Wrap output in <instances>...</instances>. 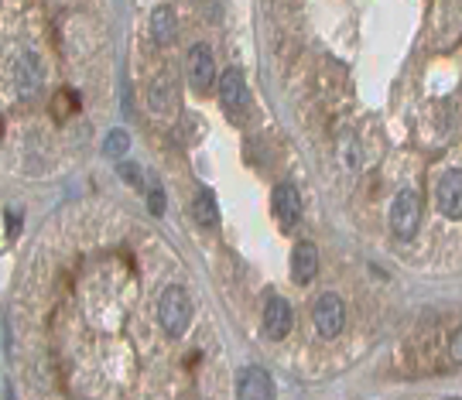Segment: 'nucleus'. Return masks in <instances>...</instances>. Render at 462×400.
<instances>
[{"mask_svg":"<svg viewBox=\"0 0 462 400\" xmlns=\"http://www.w3.org/2000/svg\"><path fill=\"white\" fill-rule=\"evenodd\" d=\"M158 322L168 339H178L192 322V294L182 285H168L158 298Z\"/></svg>","mask_w":462,"mask_h":400,"instance_id":"1","label":"nucleus"},{"mask_svg":"<svg viewBox=\"0 0 462 400\" xmlns=\"http://www.w3.org/2000/svg\"><path fill=\"white\" fill-rule=\"evenodd\" d=\"M339 161H343V168H346V172H360V165H364V151H360L356 137H343V144H339Z\"/></svg>","mask_w":462,"mask_h":400,"instance_id":"14","label":"nucleus"},{"mask_svg":"<svg viewBox=\"0 0 462 400\" xmlns=\"http://www.w3.org/2000/svg\"><path fill=\"white\" fill-rule=\"evenodd\" d=\"M270 206H274V216L285 229H295L302 223V195L291 182H281L278 189L270 191Z\"/></svg>","mask_w":462,"mask_h":400,"instance_id":"8","label":"nucleus"},{"mask_svg":"<svg viewBox=\"0 0 462 400\" xmlns=\"http://www.w3.org/2000/svg\"><path fill=\"white\" fill-rule=\"evenodd\" d=\"M312 322H315V332L322 339H336L343 332V325H346V305H343V298L332 294V291H322L315 298V305H312Z\"/></svg>","mask_w":462,"mask_h":400,"instance_id":"3","label":"nucleus"},{"mask_svg":"<svg viewBox=\"0 0 462 400\" xmlns=\"http://www.w3.org/2000/svg\"><path fill=\"white\" fill-rule=\"evenodd\" d=\"M4 400H14V394H11V383H7V394H4Z\"/></svg>","mask_w":462,"mask_h":400,"instance_id":"20","label":"nucleus"},{"mask_svg":"<svg viewBox=\"0 0 462 400\" xmlns=\"http://www.w3.org/2000/svg\"><path fill=\"white\" fill-rule=\"evenodd\" d=\"M449 400H456V397H449Z\"/></svg>","mask_w":462,"mask_h":400,"instance_id":"21","label":"nucleus"},{"mask_svg":"<svg viewBox=\"0 0 462 400\" xmlns=\"http://www.w3.org/2000/svg\"><path fill=\"white\" fill-rule=\"evenodd\" d=\"M172 103V79L168 76H158L151 86V110L158 114V110H165Z\"/></svg>","mask_w":462,"mask_h":400,"instance_id":"15","label":"nucleus"},{"mask_svg":"<svg viewBox=\"0 0 462 400\" xmlns=\"http://www.w3.org/2000/svg\"><path fill=\"white\" fill-rule=\"evenodd\" d=\"M449 356L456 362H462V325L452 332V339H449Z\"/></svg>","mask_w":462,"mask_h":400,"instance_id":"19","label":"nucleus"},{"mask_svg":"<svg viewBox=\"0 0 462 400\" xmlns=\"http://www.w3.org/2000/svg\"><path fill=\"white\" fill-rule=\"evenodd\" d=\"M127 148H131L127 131H110L107 133V140H103V154H107V157H124Z\"/></svg>","mask_w":462,"mask_h":400,"instance_id":"16","label":"nucleus"},{"mask_svg":"<svg viewBox=\"0 0 462 400\" xmlns=\"http://www.w3.org/2000/svg\"><path fill=\"white\" fill-rule=\"evenodd\" d=\"M439 209L449 216V219H462V172L459 168H449V172L439 178Z\"/></svg>","mask_w":462,"mask_h":400,"instance_id":"10","label":"nucleus"},{"mask_svg":"<svg viewBox=\"0 0 462 400\" xmlns=\"http://www.w3.org/2000/svg\"><path fill=\"white\" fill-rule=\"evenodd\" d=\"M291 319H295V315H291V305L281 294H268V298H264V332H268V339L281 343L291 332Z\"/></svg>","mask_w":462,"mask_h":400,"instance_id":"9","label":"nucleus"},{"mask_svg":"<svg viewBox=\"0 0 462 400\" xmlns=\"http://www.w3.org/2000/svg\"><path fill=\"white\" fill-rule=\"evenodd\" d=\"M148 209H151V216H161V212H165V191L161 189L148 191Z\"/></svg>","mask_w":462,"mask_h":400,"instance_id":"18","label":"nucleus"},{"mask_svg":"<svg viewBox=\"0 0 462 400\" xmlns=\"http://www.w3.org/2000/svg\"><path fill=\"white\" fill-rule=\"evenodd\" d=\"M422 226V199L415 189H401L390 202V229L398 240H411Z\"/></svg>","mask_w":462,"mask_h":400,"instance_id":"2","label":"nucleus"},{"mask_svg":"<svg viewBox=\"0 0 462 400\" xmlns=\"http://www.w3.org/2000/svg\"><path fill=\"white\" fill-rule=\"evenodd\" d=\"M116 172H120V178H124L127 185H134V189H141V185H144V178H141V168H137V165H127V161H124Z\"/></svg>","mask_w":462,"mask_h":400,"instance_id":"17","label":"nucleus"},{"mask_svg":"<svg viewBox=\"0 0 462 400\" xmlns=\"http://www.w3.org/2000/svg\"><path fill=\"white\" fill-rule=\"evenodd\" d=\"M185 72H189V86L195 93H210V86L216 82V55L206 41H199L189 48V58H185Z\"/></svg>","mask_w":462,"mask_h":400,"instance_id":"4","label":"nucleus"},{"mask_svg":"<svg viewBox=\"0 0 462 400\" xmlns=\"http://www.w3.org/2000/svg\"><path fill=\"white\" fill-rule=\"evenodd\" d=\"M315 274H319V250H315V243L302 240L298 247L291 250V277L298 285H312Z\"/></svg>","mask_w":462,"mask_h":400,"instance_id":"11","label":"nucleus"},{"mask_svg":"<svg viewBox=\"0 0 462 400\" xmlns=\"http://www.w3.org/2000/svg\"><path fill=\"white\" fill-rule=\"evenodd\" d=\"M247 99H251V93H247L244 72H240V69H227V72L219 76V103H223V110H227L233 120H240L244 110H247Z\"/></svg>","mask_w":462,"mask_h":400,"instance_id":"6","label":"nucleus"},{"mask_svg":"<svg viewBox=\"0 0 462 400\" xmlns=\"http://www.w3.org/2000/svg\"><path fill=\"white\" fill-rule=\"evenodd\" d=\"M192 219H195V226L216 229V223H219V206H216V195H212V189H199V191H195Z\"/></svg>","mask_w":462,"mask_h":400,"instance_id":"12","label":"nucleus"},{"mask_svg":"<svg viewBox=\"0 0 462 400\" xmlns=\"http://www.w3.org/2000/svg\"><path fill=\"white\" fill-rule=\"evenodd\" d=\"M45 86V65H41L38 52H24L14 62V89L21 99H35Z\"/></svg>","mask_w":462,"mask_h":400,"instance_id":"5","label":"nucleus"},{"mask_svg":"<svg viewBox=\"0 0 462 400\" xmlns=\"http://www.w3.org/2000/svg\"><path fill=\"white\" fill-rule=\"evenodd\" d=\"M175 31H178V24H175V11L168 7V4H158V7L151 11V38H154V45H172Z\"/></svg>","mask_w":462,"mask_h":400,"instance_id":"13","label":"nucleus"},{"mask_svg":"<svg viewBox=\"0 0 462 400\" xmlns=\"http://www.w3.org/2000/svg\"><path fill=\"white\" fill-rule=\"evenodd\" d=\"M236 400H274V380L261 366H244L236 373Z\"/></svg>","mask_w":462,"mask_h":400,"instance_id":"7","label":"nucleus"}]
</instances>
